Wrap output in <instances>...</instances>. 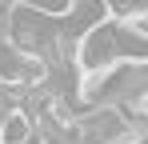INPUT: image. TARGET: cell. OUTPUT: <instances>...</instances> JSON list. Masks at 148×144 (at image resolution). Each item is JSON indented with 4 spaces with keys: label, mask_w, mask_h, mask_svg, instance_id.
Segmentation results:
<instances>
[{
    "label": "cell",
    "mask_w": 148,
    "mask_h": 144,
    "mask_svg": "<svg viewBox=\"0 0 148 144\" xmlns=\"http://www.w3.org/2000/svg\"><path fill=\"white\" fill-rule=\"evenodd\" d=\"M0 144H32V116L24 108H8L0 116Z\"/></svg>",
    "instance_id": "1"
}]
</instances>
